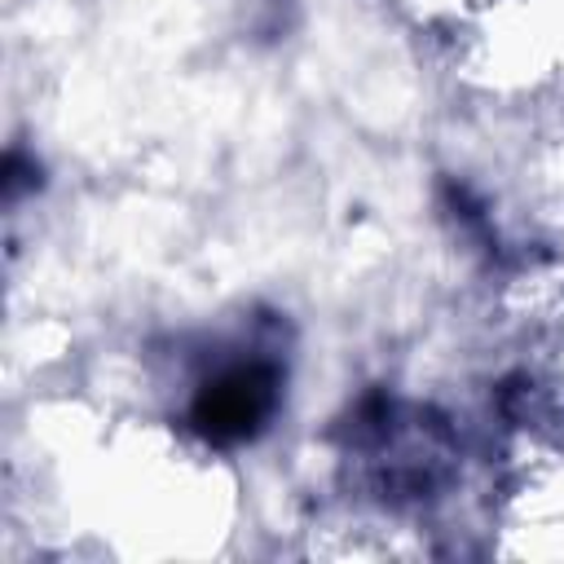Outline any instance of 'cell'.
<instances>
[{"label": "cell", "instance_id": "obj_1", "mask_svg": "<svg viewBox=\"0 0 564 564\" xmlns=\"http://www.w3.org/2000/svg\"><path fill=\"white\" fill-rule=\"evenodd\" d=\"M278 397V370L273 366H238L207 383L194 401V427L207 441H242L251 436Z\"/></svg>", "mask_w": 564, "mask_h": 564}, {"label": "cell", "instance_id": "obj_2", "mask_svg": "<svg viewBox=\"0 0 564 564\" xmlns=\"http://www.w3.org/2000/svg\"><path fill=\"white\" fill-rule=\"evenodd\" d=\"M35 181H40V172H35V167L26 172V167H22V154H9V159H4V194H18L22 185H35Z\"/></svg>", "mask_w": 564, "mask_h": 564}]
</instances>
